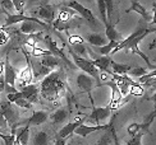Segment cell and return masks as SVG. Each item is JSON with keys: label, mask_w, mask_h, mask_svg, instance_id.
I'll use <instances>...</instances> for the list:
<instances>
[{"label": "cell", "mask_w": 156, "mask_h": 145, "mask_svg": "<svg viewBox=\"0 0 156 145\" xmlns=\"http://www.w3.org/2000/svg\"><path fill=\"white\" fill-rule=\"evenodd\" d=\"M84 120H86V118H80L78 121H73V122L67 123L66 126L62 127L59 131H58V137H59V139H67L68 136H70V135L74 133V130L78 126H81Z\"/></svg>", "instance_id": "ac0fdd59"}, {"label": "cell", "mask_w": 156, "mask_h": 145, "mask_svg": "<svg viewBox=\"0 0 156 145\" xmlns=\"http://www.w3.org/2000/svg\"><path fill=\"white\" fill-rule=\"evenodd\" d=\"M127 131H128V134L131 135V136H134V135H137L140 131H142L141 130V123H137V122H133V123H131L128 126V129H127Z\"/></svg>", "instance_id": "74e56055"}, {"label": "cell", "mask_w": 156, "mask_h": 145, "mask_svg": "<svg viewBox=\"0 0 156 145\" xmlns=\"http://www.w3.org/2000/svg\"><path fill=\"white\" fill-rule=\"evenodd\" d=\"M105 37L108 38V41H114V42H122L123 41V39H124V38H123L119 33H118V31H116L115 29V27H114V25L113 24H106L105 25Z\"/></svg>", "instance_id": "d4e9b609"}, {"label": "cell", "mask_w": 156, "mask_h": 145, "mask_svg": "<svg viewBox=\"0 0 156 145\" xmlns=\"http://www.w3.org/2000/svg\"><path fill=\"white\" fill-rule=\"evenodd\" d=\"M64 4H66L67 8H69V9H72V10H74V12H77L82 18L87 19L88 22L94 23V24L96 23V19H95V17H94V14H92V12H91L88 8H86V6H83L81 3L74 2V0H70V2H66Z\"/></svg>", "instance_id": "ba28073f"}, {"label": "cell", "mask_w": 156, "mask_h": 145, "mask_svg": "<svg viewBox=\"0 0 156 145\" xmlns=\"http://www.w3.org/2000/svg\"><path fill=\"white\" fill-rule=\"evenodd\" d=\"M0 137L3 139L5 145H14V143H16V135H12V134L10 135H4V134L0 133Z\"/></svg>", "instance_id": "7bdbcfd3"}, {"label": "cell", "mask_w": 156, "mask_h": 145, "mask_svg": "<svg viewBox=\"0 0 156 145\" xmlns=\"http://www.w3.org/2000/svg\"><path fill=\"white\" fill-rule=\"evenodd\" d=\"M155 61H156V60H155Z\"/></svg>", "instance_id": "6f0895ef"}, {"label": "cell", "mask_w": 156, "mask_h": 145, "mask_svg": "<svg viewBox=\"0 0 156 145\" xmlns=\"http://www.w3.org/2000/svg\"><path fill=\"white\" fill-rule=\"evenodd\" d=\"M68 50H69L70 56L73 57V61H74L76 66L80 68V69L82 70V72L90 75V76L97 83V85H99V87H101L102 83L100 82V72H99V69H97L95 65L92 64V61L88 60V59H83V57H80L78 55H76L74 51L70 49V47H68Z\"/></svg>", "instance_id": "3957f363"}, {"label": "cell", "mask_w": 156, "mask_h": 145, "mask_svg": "<svg viewBox=\"0 0 156 145\" xmlns=\"http://www.w3.org/2000/svg\"><path fill=\"white\" fill-rule=\"evenodd\" d=\"M4 71V62L0 61V75H2V72Z\"/></svg>", "instance_id": "db71d44e"}, {"label": "cell", "mask_w": 156, "mask_h": 145, "mask_svg": "<svg viewBox=\"0 0 156 145\" xmlns=\"http://www.w3.org/2000/svg\"><path fill=\"white\" fill-rule=\"evenodd\" d=\"M49 120V113L46 111H35L31 115V117L26 121V126H40Z\"/></svg>", "instance_id": "e0dca14e"}, {"label": "cell", "mask_w": 156, "mask_h": 145, "mask_svg": "<svg viewBox=\"0 0 156 145\" xmlns=\"http://www.w3.org/2000/svg\"><path fill=\"white\" fill-rule=\"evenodd\" d=\"M17 71L14 70V68L12 66V64L9 61V56H5V64H4V79L5 83L10 85V87H14L16 85V80H17Z\"/></svg>", "instance_id": "2e32d148"}, {"label": "cell", "mask_w": 156, "mask_h": 145, "mask_svg": "<svg viewBox=\"0 0 156 145\" xmlns=\"http://www.w3.org/2000/svg\"><path fill=\"white\" fill-rule=\"evenodd\" d=\"M35 15L37 19H40L41 22L44 21L45 24L51 23L55 18V8L50 4H42L35 10Z\"/></svg>", "instance_id": "8992f818"}, {"label": "cell", "mask_w": 156, "mask_h": 145, "mask_svg": "<svg viewBox=\"0 0 156 145\" xmlns=\"http://www.w3.org/2000/svg\"><path fill=\"white\" fill-rule=\"evenodd\" d=\"M16 107H19V108H24V110H30V108H32V104L28 102V101H26L24 98H21V99H17L14 103Z\"/></svg>", "instance_id": "60d3db41"}, {"label": "cell", "mask_w": 156, "mask_h": 145, "mask_svg": "<svg viewBox=\"0 0 156 145\" xmlns=\"http://www.w3.org/2000/svg\"><path fill=\"white\" fill-rule=\"evenodd\" d=\"M131 69H132L131 65L119 64L114 60H112V62H110V70H112V72L115 75H126V74H128Z\"/></svg>", "instance_id": "cb8c5ba5"}, {"label": "cell", "mask_w": 156, "mask_h": 145, "mask_svg": "<svg viewBox=\"0 0 156 145\" xmlns=\"http://www.w3.org/2000/svg\"><path fill=\"white\" fill-rule=\"evenodd\" d=\"M5 79H4V75H0V92H3L5 89Z\"/></svg>", "instance_id": "c3c4849f"}, {"label": "cell", "mask_w": 156, "mask_h": 145, "mask_svg": "<svg viewBox=\"0 0 156 145\" xmlns=\"http://www.w3.org/2000/svg\"><path fill=\"white\" fill-rule=\"evenodd\" d=\"M152 32H156V28H150V27H145V25H141V27H138L131 36L127 37V38H124L118 46H116V47L114 49V51H113V54H116L118 51H122V50L132 51L133 54H138L142 59H144V60L146 61V64L148 65V69H150L151 71L156 70V66H155V65H152L151 61L148 60V57H147V56L144 54V52H142V51L138 49L140 42H141L142 39H144L147 35L152 33Z\"/></svg>", "instance_id": "7a4b0ae2"}, {"label": "cell", "mask_w": 156, "mask_h": 145, "mask_svg": "<svg viewBox=\"0 0 156 145\" xmlns=\"http://www.w3.org/2000/svg\"><path fill=\"white\" fill-rule=\"evenodd\" d=\"M32 55L35 57H45V56H51V52L49 50H42L40 47H34V51H32Z\"/></svg>", "instance_id": "8d00e7d4"}, {"label": "cell", "mask_w": 156, "mask_h": 145, "mask_svg": "<svg viewBox=\"0 0 156 145\" xmlns=\"http://www.w3.org/2000/svg\"><path fill=\"white\" fill-rule=\"evenodd\" d=\"M131 12L138 13V14L144 18V21H146V22H151V19H152V17L150 15V13L146 10L145 6H142V4L138 3V2H136V0L131 2V8L127 9V13H131Z\"/></svg>", "instance_id": "44dd1931"}, {"label": "cell", "mask_w": 156, "mask_h": 145, "mask_svg": "<svg viewBox=\"0 0 156 145\" xmlns=\"http://www.w3.org/2000/svg\"><path fill=\"white\" fill-rule=\"evenodd\" d=\"M21 92L23 94V98L26 101H28L31 104L38 102V93H40V88H38L36 84L26 85V87H23L21 89Z\"/></svg>", "instance_id": "4fadbf2b"}, {"label": "cell", "mask_w": 156, "mask_h": 145, "mask_svg": "<svg viewBox=\"0 0 156 145\" xmlns=\"http://www.w3.org/2000/svg\"><path fill=\"white\" fill-rule=\"evenodd\" d=\"M116 2L114 0H105V5H106V18H108V23L115 25V23L119 22V10L116 8Z\"/></svg>", "instance_id": "5bb4252c"}, {"label": "cell", "mask_w": 156, "mask_h": 145, "mask_svg": "<svg viewBox=\"0 0 156 145\" xmlns=\"http://www.w3.org/2000/svg\"><path fill=\"white\" fill-rule=\"evenodd\" d=\"M40 64L44 65L45 68H48V69H50V70L54 71V69L60 65V60H59L58 57H55V56L51 55V56H45V57H42L41 60H40Z\"/></svg>", "instance_id": "4316f807"}, {"label": "cell", "mask_w": 156, "mask_h": 145, "mask_svg": "<svg viewBox=\"0 0 156 145\" xmlns=\"http://www.w3.org/2000/svg\"><path fill=\"white\" fill-rule=\"evenodd\" d=\"M105 84L109 85V87L112 88V103H110L109 107L110 108H116V107H118V104H119V102L122 101L123 96L120 94V90L118 88V85H116V83L113 80V79L108 80Z\"/></svg>", "instance_id": "d6986e66"}, {"label": "cell", "mask_w": 156, "mask_h": 145, "mask_svg": "<svg viewBox=\"0 0 156 145\" xmlns=\"http://www.w3.org/2000/svg\"><path fill=\"white\" fill-rule=\"evenodd\" d=\"M13 5H14V10L18 12V14H24V0H13Z\"/></svg>", "instance_id": "f35d334b"}, {"label": "cell", "mask_w": 156, "mask_h": 145, "mask_svg": "<svg viewBox=\"0 0 156 145\" xmlns=\"http://www.w3.org/2000/svg\"><path fill=\"white\" fill-rule=\"evenodd\" d=\"M27 21H40V19H37L36 17L26 15V14H6V19H5L4 24L2 25V28L5 29L6 27H9V25H13L16 23H23Z\"/></svg>", "instance_id": "9a60e30c"}, {"label": "cell", "mask_w": 156, "mask_h": 145, "mask_svg": "<svg viewBox=\"0 0 156 145\" xmlns=\"http://www.w3.org/2000/svg\"><path fill=\"white\" fill-rule=\"evenodd\" d=\"M110 113H112V108L109 106L108 107H94L92 111L88 117V121L94 122L95 125H101L102 121L108 120V117H110Z\"/></svg>", "instance_id": "30bf717a"}, {"label": "cell", "mask_w": 156, "mask_h": 145, "mask_svg": "<svg viewBox=\"0 0 156 145\" xmlns=\"http://www.w3.org/2000/svg\"><path fill=\"white\" fill-rule=\"evenodd\" d=\"M16 140L19 143V145H27L30 140V129L27 126H23L19 129L16 136Z\"/></svg>", "instance_id": "f546056e"}, {"label": "cell", "mask_w": 156, "mask_h": 145, "mask_svg": "<svg viewBox=\"0 0 156 145\" xmlns=\"http://www.w3.org/2000/svg\"><path fill=\"white\" fill-rule=\"evenodd\" d=\"M86 39L90 45L95 46V47H102V46L108 45V38L102 33H91L86 36Z\"/></svg>", "instance_id": "7402d4cb"}, {"label": "cell", "mask_w": 156, "mask_h": 145, "mask_svg": "<svg viewBox=\"0 0 156 145\" xmlns=\"http://www.w3.org/2000/svg\"><path fill=\"white\" fill-rule=\"evenodd\" d=\"M67 82H66V74L64 69L60 68L58 70L51 71L48 76L44 78L41 82V96L50 102H56L66 92Z\"/></svg>", "instance_id": "6da1fadb"}, {"label": "cell", "mask_w": 156, "mask_h": 145, "mask_svg": "<svg viewBox=\"0 0 156 145\" xmlns=\"http://www.w3.org/2000/svg\"><path fill=\"white\" fill-rule=\"evenodd\" d=\"M148 50H156V38L154 39L150 45H148Z\"/></svg>", "instance_id": "816d5d0a"}, {"label": "cell", "mask_w": 156, "mask_h": 145, "mask_svg": "<svg viewBox=\"0 0 156 145\" xmlns=\"http://www.w3.org/2000/svg\"><path fill=\"white\" fill-rule=\"evenodd\" d=\"M77 87L82 92H84V93H87L91 99V103H94L92 96H91V92H92V89L95 87V80L92 78L87 74H84V72H80V74L77 75Z\"/></svg>", "instance_id": "52a82bcc"}, {"label": "cell", "mask_w": 156, "mask_h": 145, "mask_svg": "<svg viewBox=\"0 0 156 145\" xmlns=\"http://www.w3.org/2000/svg\"><path fill=\"white\" fill-rule=\"evenodd\" d=\"M90 54H91V57H92V64L95 65V66L104 71V72H106L108 75H113V72L112 70H110V62H112L113 59L110 57V56H101V55H96L94 51H91L90 50Z\"/></svg>", "instance_id": "9c48e42d"}, {"label": "cell", "mask_w": 156, "mask_h": 145, "mask_svg": "<svg viewBox=\"0 0 156 145\" xmlns=\"http://www.w3.org/2000/svg\"><path fill=\"white\" fill-rule=\"evenodd\" d=\"M113 127L110 130H106V133L104 134L97 143H95L94 145H110V143H112V137H113Z\"/></svg>", "instance_id": "d6a6232c"}, {"label": "cell", "mask_w": 156, "mask_h": 145, "mask_svg": "<svg viewBox=\"0 0 156 145\" xmlns=\"http://www.w3.org/2000/svg\"><path fill=\"white\" fill-rule=\"evenodd\" d=\"M147 74V70L145 68H142V66H137V68H132L131 70H129L128 72V75L129 76H132V78H142V76H145Z\"/></svg>", "instance_id": "836d02e7"}, {"label": "cell", "mask_w": 156, "mask_h": 145, "mask_svg": "<svg viewBox=\"0 0 156 145\" xmlns=\"http://www.w3.org/2000/svg\"><path fill=\"white\" fill-rule=\"evenodd\" d=\"M49 118L53 122V125L58 126V125H62L69 118V111L67 108H58L49 116Z\"/></svg>", "instance_id": "ffe728a7"}, {"label": "cell", "mask_w": 156, "mask_h": 145, "mask_svg": "<svg viewBox=\"0 0 156 145\" xmlns=\"http://www.w3.org/2000/svg\"><path fill=\"white\" fill-rule=\"evenodd\" d=\"M112 127H113V121L110 122L109 125H94V126H88V125L82 123L81 126H78L74 130L73 134L81 136V137H87L88 135L95 133V131H100V130H105L106 131V130H110Z\"/></svg>", "instance_id": "8fae6325"}, {"label": "cell", "mask_w": 156, "mask_h": 145, "mask_svg": "<svg viewBox=\"0 0 156 145\" xmlns=\"http://www.w3.org/2000/svg\"><path fill=\"white\" fill-rule=\"evenodd\" d=\"M84 39L78 36V35H70L69 36V45L70 46H76V45H83Z\"/></svg>", "instance_id": "b9f144b4"}, {"label": "cell", "mask_w": 156, "mask_h": 145, "mask_svg": "<svg viewBox=\"0 0 156 145\" xmlns=\"http://www.w3.org/2000/svg\"><path fill=\"white\" fill-rule=\"evenodd\" d=\"M34 145H50V136L45 131H38L35 134L34 139H32Z\"/></svg>", "instance_id": "83f0119b"}, {"label": "cell", "mask_w": 156, "mask_h": 145, "mask_svg": "<svg viewBox=\"0 0 156 145\" xmlns=\"http://www.w3.org/2000/svg\"><path fill=\"white\" fill-rule=\"evenodd\" d=\"M44 41H45V43H46L48 50L51 52V55L55 56V57H58L59 60H62V61H64V62H67V65H69V68L74 69V65H72V64L69 62L68 57L66 56V54H64V51L59 47V46H58V43H56L49 35H46V36L44 37Z\"/></svg>", "instance_id": "5b68a950"}, {"label": "cell", "mask_w": 156, "mask_h": 145, "mask_svg": "<svg viewBox=\"0 0 156 145\" xmlns=\"http://www.w3.org/2000/svg\"><path fill=\"white\" fill-rule=\"evenodd\" d=\"M24 55L26 57H27V68H26L24 70L21 71V75H19V78H21V87H26V85H28L31 84V80H32V78H34V74H32V66H31V61H30V59H28V55L24 52Z\"/></svg>", "instance_id": "603a6c76"}, {"label": "cell", "mask_w": 156, "mask_h": 145, "mask_svg": "<svg viewBox=\"0 0 156 145\" xmlns=\"http://www.w3.org/2000/svg\"><path fill=\"white\" fill-rule=\"evenodd\" d=\"M97 4V9H99L100 13V19L102 21L104 25L108 24V18H106V5H105V0H99L96 3Z\"/></svg>", "instance_id": "1f68e13d"}, {"label": "cell", "mask_w": 156, "mask_h": 145, "mask_svg": "<svg viewBox=\"0 0 156 145\" xmlns=\"http://www.w3.org/2000/svg\"><path fill=\"white\" fill-rule=\"evenodd\" d=\"M2 13H4V14H5V12H4V10H3L2 8H0V14H2Z\"/></svg>", "instance_id": "11a10c76"}, {"label": "cell", "mask_w": 156, "mask_h": 145, "mask_svg": "<svg viewBox=\"0 0 156 145\" xmlns=\"http://www.w3.org/2000/svg\"><path fill=\"white\" fill-rule=\"evenodd\" d=\"M129 92H131L133 96H142L144 94V88H142L140 84H136L134 87H131Z\"/></svg>", "instance_id": "ee69618b"}, {"label": "cell", "mask_w": 156, "mask_h": 145, "mask_svg": "<svg viewBox=\"0 0 156 145\" xmlns=\"http://www.w3.org/2000/svg\"><path fill=\"white\" fill-rule=\"evenodd\" d=\"M0 5H2V9L5 12V14H13V12H14L13 0H2Z\"/></svg>", "instance_id": "e575fe53"}, {"label": "cell", "mask_w": 156, "mask_h": 145, "mask_svg": "<svg viewBox=\"0 0 156 145\" xmlns=\"http://www.w3.org/2000/svg\"><path fill=\"white\" fill-rule=\"evenodd\" d=\"M35 39H36V37H35V36H31V37L27 39V41H26V43L30 45L31 47H35Z\"/></svg>", "instance_id": "681fc988"}, {"label": "cell", "mask_w": 156, "mask_h": 145, "mask_svg": "<svg viewBox=\"0 0 156 145\" xmlns=\"http://www.w3.org/2000/svg\"><path fill=\"white\" fill-rule=\"evenodd\" d=\"M118 45H119V42L109 41V42H108V45L102 46V47H99V52H100V55H101V56H109V55L114 51V49H115Z\"/></svg>", "instance_id": "4dcf8cb0"}, {"label": "cell", "mask_w": 156, "mask_h": 145, "mask_svg": "<svg viewBox=\"0 0 156 145\" xmlns=\"http://www.w3.org/2000/svg\"><path fill=\"white\" fill-rule=\"evenodd\" d=\"M8 39H9L8 32H5V29L0 28V46H2V45H5L6 42H8Z\"/></svg>", "instance_id": "f6af8a7d"}, {"label": "cell", "mask_w": 156, "mask_h": 145, "mask_svg": "<svg viewBox=\"0 0 156 145\" xmlns=\"http://www.w3.org/2000/svg\"><path fill=\"white\" fill-rule=\"evenodd\" d=\"M142 137H144V131H140L137 135L132 136V139L127 143V145H142Z\"/></svg>", "instance_id": "ab89813d"}, {"label": "cell", "mask_w": 156, "mask_h": 145, "mask_svg": "<svg viewBox=\"0 0 156 145\" xmlns=\"http://www.w3.org/2000/svg\"><path fill=\"white\" fill-rule=\"evenodd\" d=\"M152 6H154V15H152V19H151V22H150V25L156 24V3H154Z\"/></svg>", "instance_id": "7dc6e473"}, {"label": "cell", "mask_w": 156, "mask_h": 145, "mask_svg": "<svg viewBox=\"0 0 156 145\" xmlns=\"http://www.w3.org/2000/svg\"><path fill=\"white\" fill-rule=\"evenodd\" d=\"M0 133H2V129H0Z\"/></svg>", "instance_id": "9f6ffc18"}, {"label": "cell", "mask_w": 156, "mask_h": 145, "mask_svg": "<svg viewBox=\"0 0 156 145\" xmlns=\"http://www.w3.org/2000/svg\"><path fill=\"white\" fill-rule=\"evenodd\" d=\"M0 113L4 116L5 121L8 122V127H10L12 130V135H16L19 120V112L17 107L8 101H0Z\"/></svg>", "instance_id": "277c9868"}, {"label": "cell", "mask_w": 156, "mask_h": 145, "mask_svg": "<svg viewBox=\"0 0 156 145\" xmlns=\"http://www.w3.org/2000/svg\"><path fill=\"white\" fill-rule=\"evenodd\" d=\"M0 129H2V130L8 129V122L5 121V118H4V116L2 113H0Z\"/></svg>", "instance_id": "bcb514c9"}, {"label": "cell", "mask_w": 156, "mask_h": 145, "mask_svg": "<svg viewBox=\"0 0 156 145\" xmlns=\"http://www.w3.org/2000/svg\"><path fill=\"white\" fill-rule=\"evenodd\" d=\"M31 66H34L32 68V74H34V78L36 79H40V78H45V76H48L49 74L53 70H50L48 68H45L44 65L40 64V61L34 64V65H31Z\"/></svg>", "instance_id": "484cf974"}, {"label": "cell", "mask_w": 156, "mask_h": 145, "mask_svg": "<svg viewBox=\"0 0 156 145\" xmlns=\"http://www.w3.org/2000/svg\"><path fill=\"white\" fill-rule=\"evenodd\" d=\"M55 145H67V139H58L55 140Z\"/></svg>", "instance_id": "f907efd6"}, {"label": "cell", "mask_w": 156, "mask_h": 145, "mask_svg": "<svg viewBox=\"0 0 156 145\" xmlns=\"http://www.w3.org/2000/svg\"><path fill=\"white\" fill-rule=\"evenodd\" d=\"M46 27H48V24H45L41 21H27V22L21 23L19 31L26 35H34L36 32H40L41 29L46 28Z\"/></svg>", "instance_id": "7c38bea8"}, {"label": "cell", "mask_w": 156, "mask_h": 145, "mask_svg": "<svg viewBox=\"0 0 156 145\" xmlns=\"http://www.w3.org/2000/svg\"><path fill=\"white\" fill-rule=\"evenodd\" d=\"M113 139L115 141V145H119L118 144V137H116V134H115V130H113Z\"/></svg>", "instance_id": "f5cc1de1"}, {"label": "cell", "mask_w": 156, "mask_h": 145, "mask_svg": "<svg viewBox=\"0 0 156 145\" xmlns=\"http://www.w3.org/2000/svg\"><path fill=\"white\" fill-rule=\"evenodd\" d=\"M72 17H74V13L72 9H69V8H63L59 13V17H58L56 19V22H54V25L56 27V25H59L62 23H66L67 21H69Z\"/></svg>", "instance_id": "f1b7e54d"}, {"label": "cell", "mask_w": 156, "mask_h": 145, "mask_svg": "<svg viewBox=\"0 0 156 145\" xmlns=\"http://www.w3.org/2000/svg\"><path fill=\"white\" fill-rule=\"evenodd\" d=\"M70 49L74 51V54L78 55L80 57H86L87 56V47H84V45H76V46H70Z\"/></svg>", "instance_id": "d590c367"}]
</instances>
